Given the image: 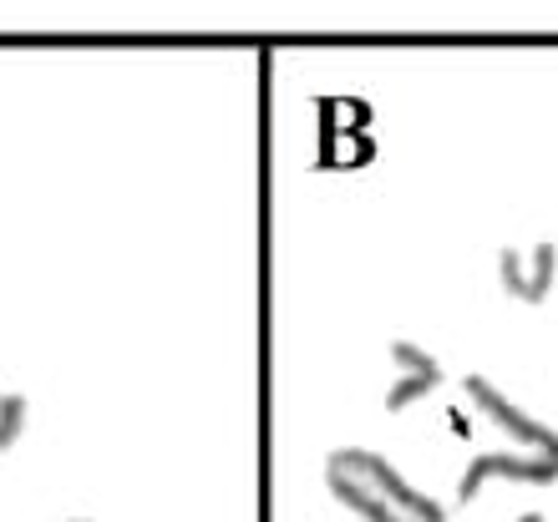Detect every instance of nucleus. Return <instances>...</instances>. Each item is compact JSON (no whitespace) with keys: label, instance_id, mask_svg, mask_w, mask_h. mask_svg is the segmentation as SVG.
I'll return each mask as SVG.
<instances>
[{"label":"nucleus","instance_id":"7","mask_svg":"<svg viewBox=\"0 0 558 522\" xmlns=\"http://www.w3.org/2000/svg\"><path fill=\"white\" fill-rule=\"evenodd\" d=\"M513 522H548V512H538V508H533V512H523V518H513Z\"/></svg>","mask_w":558,"mask_h":522},{"label":"nucleus","instance_id":"3","mask_svg":"<svg viewBox=\"0 0 558 522\" xmlns=\"http://www.w3.org/2000/svg\"><path fill=\"white\" fill-rule=\"evenodd\" d=\"M487 482H523V487H548L558 482V451H518V447H498V451H477L468 457L462 477H457V497L472 502Z\"/></svg>","mask_w":558,"mask_h":522},{"label":"nucleus","instance_id":"1","mask_svg":"<svg viewBox=\"0 0 558 522\" xmlns=\"http://www.w3.org/2000/svg\"><path fill=\"white\" fill-rule=\"evenodd\" d=\"M325 487L361 522H447V508L426 497L412 477H401L381 451L336 447L325 457Z\"/></svg>","mask_w":558,"mask_h":522},{"label":"nucleus","instance_id":"6","mask_svg":"<svg viewBox=\"0 0 558 522\" xmlns=\"http://www.w3.org/2000/svg\"><path fill=\"white\" fill-rule=\"evenodd\" d=\"M26 416H31L26 396H21V391H5V386H0V451H11L15 441H21V432H26Z\"/></svg>","mask_w":558,"mask_h":522},{"label":"nucleus","instance_id":"8","mask_svg":"<svg viewBox=\"0 0 558 522\" xmlns=\"http://www.w3.org/2000/svg\"><path fill=\"white\" fill-rule=\"evenodd\" d=\"M66 522H92V518H66Z\"/></svg>","mask_w":558,"mask_h":522},{"label":"nucleus","instance_id":"4","mask_svg":"<svg viewBox=\"0 0 558 522\" xmlns=\"http://www.w3.org/2000/svg\"><path fill=\"white\" fill-rule=\"evenodd\" d=\"M498 279L518 305H544L558 279V244H533V248H498Z\"/></svg>","mask_w":558,"mask_h":522},{"label":"nucleus","instance_id":"2","mask_svg":"<svg viewBox=\"0 0 558 522\" xmlns=\"http://www.w3.org/2000/svg\"><path fill=\"white\" fill-rule=\"evenodd\" d=\"M462 396L472 401V411L493 426V432L508 436V447L518 451H558V432L548 421L529 416L508 391H498L487 376H462Z\"/></svg>","mask_w":558,"mask_h":522},{"label":"nucleus","instance_id":"5","mask_svg":"<svg viewBox=\"0 0 558 522\" xmlns=\"http://www.w3.org/2000/svg\"><path fill=\"white\" fill-rule=\"evenodd\" d=\"M391 365H397V380L381 396L386 411H407L441 391V361L416 340H391Z\"/></svg>","mask_w":558,"mask_h":522}]
</instances>
